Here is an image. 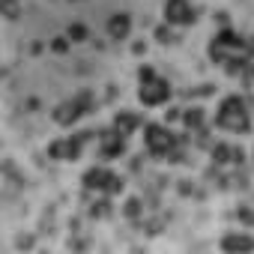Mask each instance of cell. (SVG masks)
Here are the masks:
<instances>
[{
    "label": "cell",
    "instance_id": "cell-8",
    "mask_svg": "<svg viewBox=\"0 0 254 254\" xmlns=\"http://www.w3.org/2000/svg\"><path fill=\"white\" fill-rule=\"evenodd\" d=\"M102 156H120L123 153V132L117 129V132H105L102 138Z\"/></svg>",
    "mask_w": 254,
    "mask_h": 254
},
{
    "label": "cell",
    "instance_id": "cell-2",
    "mask_svg": "<svg viewBox=\"0 0 254 254\" xmlns=\"http://www.w3.org/2000/svg\"><path fill=\"white\" fill-rule=\"evenodd\" d=\"M138 78H141V102H144V105H162V102L171 96L168 81L156 78V72H153V69H141V72H138Z\"/></svg>",
    "mask_w": 254,
    "mask_h": 254
},
{
    "label": "cell",
    "instance_id": "cell-3",
    "mask_svg": "<svg viewBox=\"0 0 254 254\" xmlns=\"http://www.w3.org/2000/svg\"><path fill=\"white\" fill-rule=\"evenodd\" d=\"M84 186H87V189H96V191L117 194V191L123 189V180H120V177H114V174H111V171H105V168H93V171H87V174H84Z\"/></svg>",
    "mask_w": 254,
    "mask_h": 254
},
{
    "label": "cell",
    "instance_id": "cell-9",
    "mask_svg": "<svg viewBox=\"0 0 254 254\" xmlns=\"http://www.w3.org/2000/svg\"><path fill=\"white\" fill-rule=\"evenodd\" d=\"M129 27H132V21H129V15H126V12H117V15L108 21V33H111L114 39H126V36H129Z\"/></svg>",
    "mask_w": 254,
    "mask_h": 254
},
{
    "label": "cell",
    "instance_id": "cell-10",
    "mask_svg": "<svg viewBox=\"0 0 254 254\" xmlns=\"http://www.w3.org/2000/svg\"><path fill=\"white\" fill-rule=\"evenodd\" d=\"M221 248L224 251H248V248H254V239L245 236V233H230V236L221 239Z\"/></svg>",
    "mask_w": 254,
    "mask_h": 254
},
{
    "label": "cell",
    "instance_id": "cell-13",
    "mask_svg": "<svg viewBox=\"0 0 254 254\" xmlns=\"http://www.w3.org/2000/svg\"><path fill=\"white\" fill-rule=\"evenodd\" d=\"M186 123H189V126H200V123H203V111H200V108H191V111L186 114Z\"/></svg>",
    "mask_w": 254,
    "mask_h": 254
},
{
    "label": "cell",
    "instance_id": "cell-6",
    "mask_svg": "<svg viewBox=\"0 0 254 254\" xmlns=\"http://www.w3.org/2000/svg\"><path fill=\"white\" fill-rule=\"evenodd\" d=\"M165 18H168V24H191L194 12L189 6V0H168L165 3Z\"/></svg>",
    "mask_w": 254,
    "mask_h": 254
},
{
    "label": "cell",
    "instance_id": "cell-15",
    "mask_svg": "<svg viewBox=\"0 0 254 254\" xmlns=\"http://www.w3.org/2000/svg\"><path fill=\"white\" fill-rule=\"evenodd\" d=\"M69 36H72V39H75V42H81V39H84V36H87V30H84V27H81V24H72V27H69Z\"/></svg>",
    "mask_w": 254,
    "mask_h": 254
},
{
    "label": "cell",
    "instance_id": "cell-5",
    "mask_svg": "<svg viewBox=\"0 0 254 254\" xmlns=\"http://www.w3.org/2000/svg\"><path fill=\"white\" fill-rule=\"evenodd\" d=\"M87 135H90V132H81L78 138H63V141H54V144L48 147L51 159H78V156H81V144L87 141Z\"/></svg>",
    "mask_w": 254,
    "mask_h": 254
},
{
    "label": "cell",
    "instance_id": "cell-7",
    "mask_svg": "<svg viewBox=\"0 0 254 254\" xmlns=\"http://www.w3.org/2000/svg\"><path fill=\"white\" fill-rule=\"evenodd\" d=\"M90 105V99L87 96H81V99H72V102H63L57 111H54V120L60 123V126H69V123H75L81 114H84V108Z\"/></svg>",
    "mask_w": 254,
    "mask_h": 254
},
{
    "label": "cell",
    "instance_id": "cell-17",
    "mask_svg": "<svg viewBox=\"0 0 254 254\" xmlns=\"http://www.w3.org/2000/svg\"><path fill=\"white\" fill-rule=\"evenodd\" d=\"M156 36H159V42H168V39H171V30H165V27H159V30H156Z\"/></svg>",
    "mask_w": 254,
    "mask_h": 254
},
{
    "label": "cell",
    "instance_id": "cell-12",
    "mask_svg": "<svg viewBox=\"0 0 254 254\" xmlns=\"http://www.w3.org/2000/svg\"><path fill=\"white\" fill-rule=\"evenodd\" d=\"M114 126H117L123 135H129V132H135L138 126H141V117H138V114H129V111H120L117 120H114Z\"/></svg>",
    "mask_w": 254,
    "mask_h": 254
},
{
    "label": "cell",
    "instance_id": "cell-11",
    "mask_svg": "<svg viewBox=\"0 0 254 254\" xmlns=\"http://www.w3.org/2000/svg\"><path fill=\"white\" fill-rule=\"evenodd\" d=\"M212 159H215V162H242V159H245V153H242L239 147L218 144V147H212Z\"/></svg>",
    "mask_w": 254,
    "mask_h": 254
},
{
    "label": "cell",
    "instance_id": "cell-1",
    "mask_svg": "<svg viewBox=\"0 0 254 254\" xmlns=\"http://www.w3.org/2000/svg\"><path fill=\"white\" fill-rule=\"evenodd\" d=\"M218 126L221 129H230V132H245L248 129V111H245V102L239 96H230V99L221 102Z\"/></svg>",
    "mask_w": 254,
    "mask_h": 254
},
{
    "label": "cell",
    "instance_id": "cell-16",
    "mask_svg": "<svg viewBox=\"0 0 254 254\" xmlns=\"http://www.w3.org/2000/svg\"><path fill=\"white\" fill-rule=\"evenodd\" d=\"M3 9H6V18H15V12H18V3H15V0H3Z\"/></svg>",
    "mask_w": 254,
    "mask_h": 254
},
{
    "label": "cell",
    "instance_id": "cell-4",
    "mask_svg": "<svg viewBox=\"0 0 254 254\" xmlns=\"http://www.w3.org/2000/svg\"><path fill=\"white\" fill-rule=\"evenodd\" d=\"M147 147L153 150V153H159V156H168L171 153V147H174V135L165 129V126H147Z\"/></svg>",
    "mask_w": 254,
    "mask_h": 254
},
{
    "label": "cell",
    "instance_id": "cell-14",
    "mask_svg": "<svg viewBox=\"0 0 254 254\" xmlns=\"http://www.w3.org/2000/svg\"><path fill=\"white\" fill-rule=\"evenodd\" d=\"M126 215L138 218V215H141V200H129V203H126Z\"/></svg>",
    "mask_w": 254,
    "mask_h": 254
}]
</instances>
